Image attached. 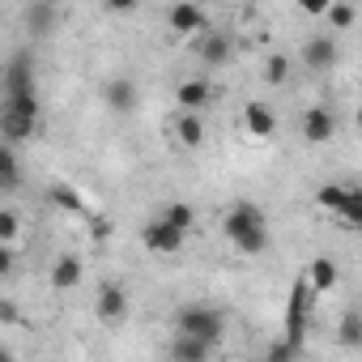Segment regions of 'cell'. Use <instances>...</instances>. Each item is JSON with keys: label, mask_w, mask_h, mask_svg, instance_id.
<instances>
[{"label": "cell", "mask_w": 362, "mask_h": 362, "mask_svg": "<svg viewBox=\"0 0 362 362\" xmlns=\"http://www.w3.org/2000/svg\"><path fill=\"white\" fill-rule=\"evenodd\" d=\"M26 90H35V64L30 56H13L5 69V94H26Z\"/></svg>", "instance_id": "obj_12"}, {"label": "cell", "mask_w": 362, "mask_h": 362, "mask_svg": "<svg viewBox=\"0 0 362 362\" xmlns=\"http://www.w3.org/2000/svg\"><path fill=\"white\" fill-rule=\"evenodd\" d=\"M358 128H362V107H358Z\"/></svg>", "instance_id": "obj_30"}, {"label": "cell", "mask_w": 362, "mask_h": 362, "mask_svg": "<svg viewBox=\"0 0 362 362\" xmlns=\"http://www.w3.org/2000/svg\"><path fill=\"white\" fill-rule=\"evenodd\" d=\"M175 332H197L205 341H222V311L205 307V303H192L175 315Z\"/></svg>", "instance_id": "obj_5"}, {"label": "cell", "mask_w": 362, "mask_h": 362, "mask_svg": "<svg viewBox=\"0 0 362 362\" xmlns=\"http://www.w3.org/2000/svg\"><path fill=\"white\" fill-rule=\"evenodd\" d=\"M52 201H56L60 209H69V214H81V209H86L81 197H77V188H69V184H56V188H52Z\"/></svg>", "instance_id": "obj_25"}, {"label": "cell", "mask_w": 362, "mask_h": 362, "mask_svg": "<svg viewBox=\"0 0 362 362\" xmlns=\"http://www.w3.org/2000/svg\"><path fill=\"white\" fill-rule=\"evenodd\" d=\"M166 22H170L175 35H201V30H209V26H205V5H201V0H179V5H170Z\"/></svg>", "instance_id": "obj_7"}, {"label": "cell", "mask_w": 362, "mask_h": 362, "mask_svg": "<svg viewBox=\"0 0 362 362\" xmlns=\"http://www.w3.org/2000/svg\"><path fill=\"white\" fill-rule=\"evenodd\" d=\"M81 281V260L77 256H60L52 269V290H73Z\"/></svg>", "instance_id": "obj_18"}, {"label": "cell", "mask_w": 362, "mask_h": 362, "mask_svg": "<svg viewBox=\"0 0 362 362\" xmlns=\"http://www.w3.org/2000/svg\"><path fill=\"white\" fill-rule=\"evenodd\" d=\"M218 349V341H205L197 332H175V345H170V358L179 362H197V358H209Z\"/></svg>", "instance_id": "obj_11"}, {"label": "cell", "mask_w": 362, "mask_h": 362, "mask_svg": "<svg viewBox=\"0 0 362 362\" xmlns=\"http://www.w3.org/2000/svg\"><path fill=\"white\" fill-rule=\"evenodd\" d=\"M197 56H201L205 64H226V60H230V39H226V35H214V30H201Z\"/></svg>", "instance_id": "obj_15"}, {"label": "cell", "mask_w": 362, "mask_h": 362, "mask_svg": "<svg viewBox=\"0 0 362 362\" xmlns=\"http://www.w3.org/2000/svg\"><path fill=\"white\" fill-rule=\"evenodd\" d=\"M0 132H5L9 145L18 141H30L39 132V94L26 90V94H5V111H0Z\"/></svg>", "instance_id": "obj_2"}, {"label": "cell", "mask_w": 362, "mask_h": 362, "mask_svg": "<svg viewBox=\"0 0 362 362\" xmlns=\"http://www.w3.org/2000/svg\"><path fill=\"white\" fill-rule=\"evenodd\" d=\"M332 132H337V119H332L328 107H307V111H303V141L324 145Z\"/></svg>", "instance_id": "obj_9"}, {"label": "cell", "mask_w": 362, "mask_h": 362, "mask_svg": "<svg viewBox=\"0 0 362 362\" xmlns=\"http://www.w3.org/2000/svg\"><path fill=\"white\" fill-rule=\"evenodd\" d=\"M243 124H247L252 136H273L277 132V111L269 103H247L243 107Z\"/></svg>", "instance_id": "obj_13"}, {"label": "cell", "mask_w": 362, "mask_h": 362, "mask_svg": "<svg viewBox=\"0 0 362 362\" xmlns=\"http://www.w3.org/2000/svg\"><path fill=\"white\" fill-rule=\"evenodd\" d=\"M337 264H332V256H315L311 264H307V281L315 286V294H328L332 286H337Z\"/></svg>", "instance_id": "obj_17"}, {"label": "cell", "mask_w": 362, "mask_h": 362, "mask_svg": "<svg viewBox=\"0 0 362 362\" xmlns=\"http://www.w3.org/2000/svg\"><path fill=\"white\" fill-rule=\"evenodd\" d=\"M311 303H315V286L307 281V273L294 281L290 290V307H286V341L294 349H303V328H307V315H311Z\"/></svg>", "instance_id": "obj_3"}, {"label": "cell", "mask_w": 362, "mask_h": 362, "mask_svg": "<svg viewBox=\"0 0 362 362\" xmlns=\"http://www.w3.org/2000/svg\"><path fill=\"white\" fill-rule=\"evenodd\" d=\"M294 5H298L303 13H311V18H324V13H328V5H332V0H294Z\"/></svg>", "instance_id": "obj_28"}, {"label": "cell", "mask_w": 362, "mask_h": 362, "mask_svg": "<svg viewBox=\"0 0 362 362\" xmlns=\"http://www.w3.org/2000/svg\"><path fill=\"white\" fill-rule=\"evenodd\" d=\"M13 235H18V214H13V209H5V214H0V239L9 243Z\"/></svg>", "instance_id": "obj_27"}, {"label": "cell", "mask_w": 362, "mask_h": 362, "mask_svg": "<svg viewBox=\"0 0 362 362\" xmlns=\"http://www.w3.org/2000/svg\"><path fill=\"white\" fill-rule=\"evenodd\" d=\"M264 81L269 86H286L290 81V60L286 56H269L264 60Z\"/></svg>", "instance_id": "obj_23"}, {"label": "cell", "mask_w": 362, "mask_h": 362, "mask_svg": "<svg viewBox=\"0 0 362 362\" xmlns=\"http://www.w3.org/2000/svg\"><path fill=\"white\" fill-rule=\"evenodd\" d=\"M315 201L324 209H332L349 230H362V188H337V184H324L315 192Z\"/></svg>", "instance_id": "obj_4"}, {"label": "cell", "mask_w": 362, "mask_h": 362, "mask_svg": "<svg viewBox=\"0 0 362 362\" xmlns=\"http://www.w3.org/2000/svg\"><path fill=\"white\" fill-rule=\"evenodd\" d=\"M0 188H5V192L18 188V153H13V149L0 153Z\"/></svg>", "instance_id": "obj_22"}, {"label": "cell", "mask_w": 362, "mask_h": 362, "mask_svg": "<svg viewBox=\"0 0 362 362\" xmlns=\"http://www.w3.org/2000/svg\"><path fill=\"white\" fill-rule=\"evenodd\" d=\"M303 60H307V69H320V73H324V69L337 64V43L324 39V35H320V39H307V43H303Z\"/></svg>", "instance_id": "obj_14"}, {"label": "cell", "mask_w": 362, "mask_h": 362, "mask_svg": "<svg viewBox=\"0 0 362 362\" xmlns=\"http://www.w3.org/2000/svg\"><path fill=\"white\" fill-rule=\"evenodd\" d=\"M205 103H209V86L201 77L179 86V107H184V111H205Z\"/></svg>", "instance_id": "obj_19"}, {"label": "cell", "mask_w": 362, "mask_h": 362, "mask_svg": "<svg viewBox=\"0 0 362 362\" xmlns=\"http://www.w3.org/2000/svg\"><path fill=\"white\" fill-rule=\"evenodd\" d=\"M337 30H349L354 26V5H341V0H337V5H328V13H324Z\"/></svg>", "instance_id": "obj_26"}, {"label": "cell", "mask_w": 362, "mask_h": 362, "mask_svg": "<svg viewBox=\"0 0 362 362\" xmlns=\"http://www.w3.org/2000/svg\"><path fill=\"white\" fill-rule=\"evenodd\" d=\"M26 26H30V30H39V35H43V30H52V5H47V0H39V5H30V9H26Z\"/></svg>", "instance_id": "obj_24"}, {"label": "cell", "mask_w": 362, "mask_h": 362, "mask_svg": "<svg viewBox=\"0 0 362 362\" xmlns=\"http://www.w3.org/2000/svg\"><path fill=\"white\" fill-rule=\"evenodd\" d=\"M94 311H98L103 324L124 320V311H128V294H124V286H119V281H103V286H98V303H94Z\"/></svg>", "instance_id": "obj_8"}, {"label": "cell", "mask_w": 362, "mask_h": 362, "mask_svg": "<svg viewBox=\"0 0 362 362\" xmlns=\"http://www.w3.org/2000/svg\"><path fill=\"white\" fill-rule=\"evenodd\" d=\"M170 128H175V136H179V145H184V149H201V145H205V115H201V111L175 115Z\"/></svg>", "instance_id": "obj_10"}, {"label": "cell", "mask_w": 362, "mask_h": 362, "mask_svg": "<svg viewBox=\"0 0 362 362\" xmlns=\"http://www.w3.org/2000/svg\"><path fill=\"white\" fill-rule=\"evenodd\" d=\"M337 337H341V345H349V349H358V345H362V311H349V315L341 320V328H337Z\"/></svg>", "instance_id": "obj_21"}, {"label": "cell", "mask_w": 362, "mask_h": 362, "mask_svg": "<svg viewBox=\"0 0 362 362\" xmlns=\"http://www.w3.org/2000/svg\"><path fill=\"white\" fill-rule=\"evenodd\" d=\"M184 230H179V226H170L166 218H153L145 230H141V243L149 247V252H158V256H175L179 247H184Z\"/></svg>", "instance_id": "obj_6"}, {"label": "cell", "mask_w": 362, "mask_h": 362, "mask_svg": "<svg viewBox=\"0 0 362 362\" xmlns=\"http://www.w3.org/2000/svg\"><path fill=\"white\" fill-rule=\"evenodd\" d=\"M162 218H166L170 226H179L184 235H188V230L197 226V209H192V205H184V201H170V205L162 209Z\"/></svg>", "instance_id": "obj_20"}, {"label": "cell", "mask_w": 362, "mask_h": 362, "mask_svg": "<svg viewBox=\"0 0 362 362\" xmlns=\"http://www.w3.org/2000/svg\"><path fill=\"white\" fill-rule=\"evenodd\" d=\"M103 98H107V107H111V111H119V115H124V111H132V107H136V86H132V81H124V77H115V81H107V86H103Z\"/></svg>", "instance_id": "obj_16"}, {"label": "cell", "mask_w": 362, "mask_h": 362, "mask_svg": "<svg viewBox=\"0 0 362 362\" xmlns=\"http://www.w3.org/2000/svg\"><path fill=\"white\" fill-rule=\"evenodd\" d=\"M103 5H107L111 13H132V9L141 5V0H103Z\"/></svg>", "instance_id": "obj_29"}, {"label": "cell", "mask_w": 362, "mask_h": 362, "mask_svg": "<svg viewBox=\"0 0 362 362\" xmlns=\"http://www.w3.org/2000/svg\"><path fill=\"white\" fill-rule=\"evenodd\" d=\"M201 5H209V0H201Z\"/></svg>", "instance_id": "obj_31"}, {"label": "cell", "mask_w": 362, "mask_h": 362, "mask_svg": "<svg viewBox=\"0 0 362 362\" xmlns=\"http://www.w3.org/2000/svg\"><path fill=\"white\" fill-rule=\"evenodd\" d=\"M222 230H226V239H230V247H235L239 256H260V252L269 247V222H264V214H260L252 201L230 205Z\"/></svg>", "instance_id": "obj_1"}]
</instances>
